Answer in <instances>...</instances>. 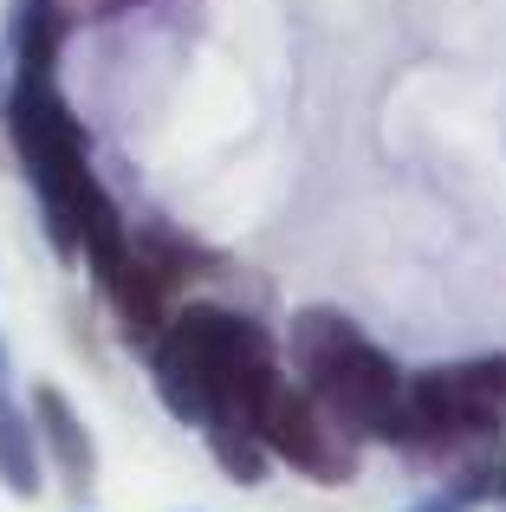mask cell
Segmentation results:
<instances>
[{
  "instance_id": "1",
  "label": "cell",
  "mask_w": 506,
  "mask_h": 512,
  "mask_svg": "<svg viewBox=\"0 0 506 512\" xmlns=\"http://www.w3.org/2000/svg\"><path fill=\"white\" fill-rule=\"evenodd\" d=\"M156 396L176 422H247L260 415L266 389L279 383V344L260 318L234 305H182L150 344Z\"/></svg>"
},
{
  "instance_id": "2",
  "label": "cell",
  "mask_w": 506,
  "mask_h": 512,
  "mask_svg": "<svg viewBox=\"0 0 506 512\" xmlns=\"http://www.w3.org/2000/svg\"><path fill=\"white\" fill-rule=\"evenodd\" d=\"M286 357L299 370V389L344 428L351 441H403V383L390 350L364 338V325L331 305H305L286 325Z\"/></svg>"
},
{
  "instance_id": "3",
  "label": "cell",
  "mask_w": 506,
  "mask_h": 512,
  "mask_svg": "<svg viewBox=\"0 0 506 512\" xmlns=\"http://www.w3.org/2000/svg\"><path fill=\"white\" fill-rule=\"evenodd\" d=\"M506 428V350L416 370L403 383V441L416 467H461Z\"/></svg>"
},
{
  "instance_id": "4",
  "label": "cell",
  "mask_w": 506,
  "mask_h": 512,
  "mask_svg": "<svg viewBox=\"0 0 506 512\" xmlns=\"http://www.w3.org/2000/svg\"><path fill=\"white\" fill-rule=\"evenodd\" d=\"M0 117H7L13 150H20V163H26V182H33V195H39L52 247H59L65 260H78V201L98 188V175H91V143H85V130H78L72 104L59 98L52 78L20 72L13 91H7V104H0Z\"/></svg>"
},
{
  "instance_id": "5",
  "label": "cell",
  "mask_w": 506,
  "mask_h": 512,
  "mask_svg": "<svg viewBox=\"0 0 506 512\" xmlns=\"http://www.w3.org/2000/svg\"><path fill=\"white\" fill-rule=\"evenodd\" d=\"M253 435H260V448L273 454V461H286L292 474L318 480V487H344V480L357 474V441L344 435L299 383H286V376L266 389L260 415H253Z\"/></svg>"
},
{
  "instance_id": "6",
  "label": "cell",
  "mask_w": 506,
  "mask_h": 512,
  "mask_svg": "<svg viewBox=\"0 0 506 512\" xmlns=\"http://www.w3.org/2000/svg\"><path fill=\"white\" fill-rule=\"evenodd\" d=\"M26 415H33L39 454H46L52 474L65 480V493H72V500H91V487H98V448H91V428H85V415L72 409V396H65L59 383H33Z\"/></svg>"
},
{
  "instance_id": "7",
  "label": "cell",
  "mask_w": 506,
  "mask_h": 512,
  "mask_svg": "<svg viewBox=\"0 0 506 512\" xmlns=\"http://www.w3.org/2000/svg\"><path fill=\"white\" fill-rule=\"evenodd\" d=\"M487 500H506V448L500 441H487L481 454H468L461 467H448V480L429 493V500H416L409 512H481Z\"/></svg>"
},
{
  "instance_id": "8",
  "label": "cell",
  "mask_w": 506,
  "mask_h": 512,
  "mask_svg": "<svg viewBox=\"0 0 506 512\" xmlns=\"http://www.w3.org/2000/svg\"><path fill=\"white\" fill-rule=\"evenodd\" d=\"M0 487L13 500H39V487H46V454H39L33 415L13 396H0Z\"/></svg>"
},
{
  "instance_id": "9",
  "label": "cell",
  "mask_w": 506,
  "mask_h": 512,
  "mask_svg": "<svg viewBox=\"0 0 506 512\" xmlns=\"http://www.w3.org/2000/svg\"><path fill=\"white\" fill-rule=\"evenodd\" d=\"M130 253L143 260V273H150L169 299H176L182 286H195L202 273H215V260H208L189 234H176V227H143V234H130Z\"/></svg>"
},
{
  "instance_id": "10",
  "label": "cell",
  "mask_w": 506,
  "mask_h": 512,
  "mask_svg": "<svg viewBox=\"0 0 506 512\" xmlns=\"http://www.w3.org/2000/svg\"><path fill=\"white\" fill-rule=\"evenodd\" d=\"M59 39H65L59 0H20V13H13V59H20L26 78H52Z\"/></svg>"
},
{
  "instance_id": "11",
  "label": "cell",
  "mask_w": 506,
  "mask_h": 512,
  "mask_svg": "<svg viewBox=\"0 0 506 512\" xmlns=\"http://www.w3.org/2000/svg\"><path fill=\"white\" fill-rule=\"evenodd\" d=\"M208 454H215V467L234 480V487H260L266 467H273V454L260 448V435H253L247 422H208Z\"/></svg>"
},
{
  "instance_id": "12",
  "label": "cell",
  "mask_w": 506,
  "mask_h": 512,
  "mask_svg": "<svg viewBox=\"0 0 506 512\" xmlns=\"http://www.w3.org/2000/svg\"><path fill=\"white\" fill-rule=\"evenodd\" d=\"M130 7H150V0H59V13H130Z\"/></svg>"
},
{
  "instance_id": "13",
  "label": "cell",
  "mask_w": 506,
  "mask_h": 512,
  "mask_svg": "<svg viewBox=\"0 0 506 512\" xmlns=\"http://www.w3.org/2000/svg\"><path fill=\"white\" fill-rule=\"evenodd\" d=\"M0 91H7V52H0Z\"/></svg>"
},
{
  "instance_id": "14",
  "label": "cell",
  "mask_w": 506,
  "mask_h": 512,
  "mask_svg": "<svg viewBox=\"0 0 506 512\" xmlns=\"http://www.w3.org/2000/svg\"><path fill=\"white\" fill-rule=\"evenodd\" d=\"M0 376H7V344H0Z\"/></svg>"
}]
</instances>
